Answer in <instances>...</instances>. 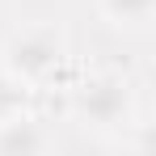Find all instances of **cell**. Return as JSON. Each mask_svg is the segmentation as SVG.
<instances>
[{"label":"cell","instance_id":"cell-3","mask_svg":"<svg viewBox=\"0 0 156 156\" xmlns=\"http://www.w3.org/2000/svg\"><path fill=\"white\" fill-rule=\"evenodd\" d=\"M47 148H51V135L30 110L0 122V156H34V152H47Z\"/></svg>","mask_w":156,"mask_h":156},{"label":"cell","instance_id":"cell-2","mask_svg":"<svg viewBox=\"0 0 156 156\" xmlns=\"http://www.w3.org/2000/svg\"><path fill=\"white\" fill-rule=\"evenodd\" d=\"M72 114H76L80 127H93V131L127 127L131 114H135L131 84L122 76H89L76 93H72Z\"/></svg>","mask_w":156,"mask_h":156},{"label":"cell","instance_id":"cell-5","mask_svg":"<svg viewBox=\"0 0 156 156\" xmlns=\"http://www.w3.org/2000/svg\"><path fill=\"white\" fill-rule=\"evenodd\" d=\"M21 110H30V84L17 80V76H9L0 68V122L13 118V114H21Z\"/></svg>","mask_w":156,"mask_h":156},{"label":"cell","instance_id":"cell-4","mask_svg":"<svg viewBox=\"0 0 156 156\" xmlns=\"http://www.w3.org/2000/svg\"><path fill=\"white\" fill-rule=\"evenodd\" d=\"M97 9L118 30H144L156 13V0H97Z\"/></svg>","mask_w":156,"mask_h":156},{"label":"cell","instance_id":"cell-1","mask_svg":"<svg viewBox=\"0 0 156 156\" xmlns=\"http://www.w3.org/2000/svg\"><path fill=\"white\" fill-rule=\"evenodd\" d=\"M63 59H68V42L55 26H26L4 42V72L26 80L30 89L47 84Z\"/></svg>","mask_w":156,"mask_h":156}]
</instances>
